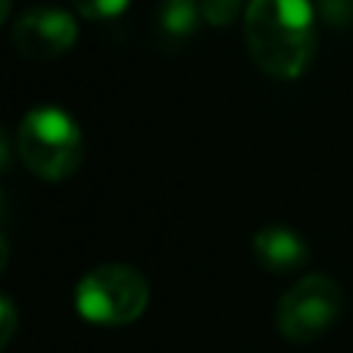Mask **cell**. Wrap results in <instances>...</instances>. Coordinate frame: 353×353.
<instances>
[{"mask_svg": "<svg viewBox=\"0 0 353 353\" xmlns=\"http://www.w3.org/2000/svg\"><path fill=\"white\" fill-rule=\"evenodd\" d=\"M244 41L266 75L300 79L316 50V7L310 0H250Z\"/></svg>", "mask_w": 353, "mask_h": 353, "instance_id": "6da1fadb", "label": "cell"}, {"mask_svg": "<svg viewBox=\"0 0 353 353\" xmlns=\"http://www.w3.org/2000/svg\"><path fill=\"white\" fill-rule=\"evenodd\" d=\"M16 150L22 163L44 181H63L81 166L85 138L66 110L38 107L26 113L16 134Z\"/></svg>", "mask_w": 353, "mask_h": 353, "instance_id": "7a4b0ae2", "label": "cell"}, {"mask_svg": "<svg viewBox=\"0 0 353 353\" xmlns=\"http://www.w3.org/2000/svg\"><path fill=\"white\" fill-rule=\"evenodd\" d=\"M147 300H150V288H147L144 275L134 266H122V263L91 269L75 285V310L81 313V319L94 322V325H132L147 310Z\"/></svg>", "mask_w": 353, "mask_h": 353, "instance_id": "3957f363", "label": "cell"}, {"mask_svg": "<svg viewBox=\"0 0 353 353\" xmlns=\"http://www.w3.org/2000/svg\"><path fill=\"white\" fill-rule=\"evenodd\" d=\"M344 310V291L332 275L300 279L275 310V325L294 344H313L334 328Z\"/></svg>", "mask_w": 353, "mask_h": 353, "instance_id": "277c9868", "label": "cell"}, {"mask_svg": "<svg viewBox=\"0 0 353 353\" xmlns=\"http://www.w3.org/2000/svg\"><path fill=\"white\" fill-rule=\"evenodd\" d=\"M75 38V19L60 7H32L13 26V44L28 60H57L72 50Z\"/></svg>", "mask_w": 353, "mask_h": 353, "instance_id": "5b68a950", "label": "cell"}, {"mask_svg": "<svg viewBox=\"0 0 353 353\" xmlns=\"http://www.w3.org/2000/svg\"><path fill=\"white\" fill-rule=\"evenodd\" d=\"M254 260L272 275H294L310 263V244L291 225H263L250 241Z\"/></svg>", "mask_w": 353, "mask_h": 353, "instance_id": "8992f818", "label": "cell"}, {"mask_svg": "<svg viewBox=\"0 0 353 353\" xmlns=\"http://www.w3.org/2000/svg\"><path fill=\"white\" fill-rule=\"evenodd\" d=\"M200 19H203V13H200L197 0H163L160 16H157V22H160V34L166 41H172V44L191 38V34L197 32Z\"/></svg>", "mask_w": 353, "mask_h": 353, "instance_id": "52a82bcc", "label": "cell"}, {"mask_svg": "<svg viewBox=\"0 0 353 353\" xmlns=\"http://www.w3.org/2000/svg\"><path fill=\"white\" fill-rule=\"evenodd\" d=\"M72 3L85 19H94V22L116 19V16L125 13V7H128V0H72Z\"/></svg>", "mask_w": 353, "mask_h": 353, "instance_id": "ba28073f", "label": "cell"}, {"mask_svg": "<svg viewBox=\"0 0 353 353\" xmlns=\"http://www.w3.org/2000/svg\"><path fill=\"white\" fill-rule=\"evenodd\" d=\"M200 13L216 28L232 26L234 16L241 13V0H200Z\"/></svg>", "mask_w": 353, "mask_h": 353, "instance_id": "9c48e42d", "label": "cell"}, {"mask_svg": "<svg viewBox=\"0 0 353 353\" xmlns=\"http://www.w3.org/2000/svg\"><path fill=\"white\" fill-rule=\"evenodd\" d=\"M316 13L334 28H347L353 26V0H319Z\"/></svg>", "mask_w": 353, "mask_h": 353, "instance_id": "30bf717a", "label": "cell"}, {"mask_svg": "<svg viewBox=\"0 0 353 353\" xmlns=\"http://www.w3.org/2000/svg\"><path fill=\"white\" fill-rule=\"evenodd\" d=\"M16 325H19V313H16L13 300L0 294V350H3V347L13 341Z\"/></svg>", "mask_w": 353, "mask_h": 353, "instance_id": "8fae6325", "label": "cell"}, {"mask_svg": "<svg viewBox=\"0 0 353 353\" xmlns=\"http://www.w3.org/2000/svg\"><path fill=\"white\" fill-rule=\"evenodd\" d=\"M10 166V141H7V132L0 125V169Z\"/></svg>", "mask_w": 353, "mask_h": 353, "instance_id": "7c38bea8", "label": "cell"}, {"mask_svg": "<svg viewBox=\"0 0 353 353\" xmlns=\"http://www.w3.org/2000/svg\"><path fill=\"white\" fill-rule=\"evenodd\" d=\"M7 263H10V244H7V238H3V232H0V272L7 269Z\"/></svg>", "mask_w": 353, "mask_h": 353, "instance_id": "4fadbf2b", "label": "cell"}, {"mask_svg": "<svg viewBox=\"0 0 353 353\" xmlns=\"http://www.w3.org/2000/svg\"><path fill=\"white\" fill-rule=\"evenodd\" d=\"M7 16H10V0H0V26L7 22Z\"/></svg>", "mask_w": 353, "mask_h": 353, "instance_id": "5bb4252c", "label": "cell"}, {"mask_svg": "<svg viewBox=\"0 0 353 353\" xmlns=\"http://www.w3.org/2000/svg\"><path fill=\"white\" fill-rule=\"evenodd\" d=\"M7 219V197H3V191H0V222Z\"/></svg>", "mask_w": 353, "mask_h": 353, "instance_id": "9a60e30c", "label": "cell"}]
</instances>
